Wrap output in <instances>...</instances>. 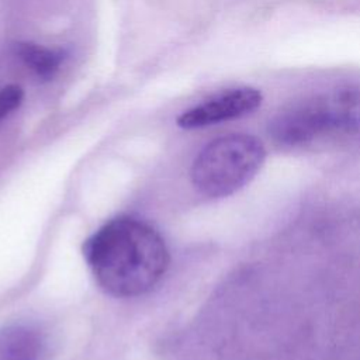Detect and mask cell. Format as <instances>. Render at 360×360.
<instances>
[{"label": "cell", "mask_w": 360, "mask_h": 360, "mask_svg": "<svg viewBox=\"0 0 360 360\" xmlns=\"http://www.w3.org/2000/svg\"><path fill=\"white\" fill-rule=\"evenodd\" d=\"M266 158L263 143L248 134H229L207 143L191 166L193 186L205 197L233 194L260 170Z\"/></svg>", "instance_id": "3957f363"}, {"label": "cell", "mask_w": 360, "mask_h": 360, "mask_svg": "<svg viewBox=\"0 0 360 360\" xmlns=\"http://www.w3.org/2000/svg\"><path fill=\"white\" fill-rule=\"evenodd\" d=\"M83 255L97 284L118 298L150 291L170 263L160 233L131 217L114 218L98 228L84 242Z\"/></svg>", "instance_id": "6da1fadb"}, {"label": "cell", "mask_w": 360, "mask_h": 360, "mask_svg": "<svg viewBox=\"0 0 360 360\" xmlns=\"http://www.w3.org/2000/svg\"><path fill=\"white\" fill-rule=\"evenodd\" d=\"M24 90L18 84H7L0 89V121L20 107Z\"/></svg>", "instance_id": "52a82bcc"}, {"label": "cell", "mask_w": 360, "mask_h": 360, "mask_svg": "<svg viewBox=\"0 0 360 360\" xmlns=\"http://www.w3.org/2000/svg\"><path fill=\"white\" fill-rule=\"evenodd\" d=\"M42 347L39 333L27 325L0 329V360H38Z\"/></svg>", "instance_id": "5b68a950"}, {"label": "cell", "mask_w": 360, "mask_h": 360, "mask_svg": "<svg viewBox=\"0 0 360 360\" xmlns=\"http://www.w3.org/2000/svg\"><path fill=\"white\" fill-rule=\"evenodd\" d=\"M262 100V93L255 87L232 89L183 111L177 117V125L194 129L235 120L255 111Z\"/></svg>", "instance_id": "277c9868"}, {"label": "cell", "mask_w": 360, "mask_h": 360, "mask_svg": "<svg viewBox=\"0 0 360 360\" xmlns=\"http://www.w3.org/2000/svg\"><path fill=\"white\" fill-rule=\"evenodd\" d=\"M269 132L285 146L328 134H360V91L339 90L292 104L271 120Z\"/></svg>", "instance_id": "7a4b0ae2"}, {"label": "cell", "mask_w": 360, "mask_h": 360, "mask_svg": "<svg viewBox=\"0 0 360 360\" xmlns=\"http://www.w3.org/2000/svg\"><path fill=\"white\" fill-rule=\"evenodd\" d=\"M14 53L41 79L53 77L65 59V52L62 49L42 46L30 41L14 44Z\"/></svg>", "instance_id": "8992f818"}]
</instances>
